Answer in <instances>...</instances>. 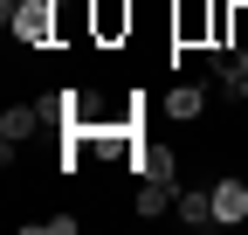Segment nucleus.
Listing matches in <instances>:
<instances>
[{
  "label": "nucleus",
  "instance_id": "423d86ee",
  "mask_svg": "<svg viewBox=\"0 0 248 235\" xmlns=\"http://www.w3.org/2000/svg\"><path fill=\"white\" fill-rule=\"evenodd\" d=\"M200 111H207V90H200V83H172V90H166V118H172V125H193Z\"/></svg>",
  "mask_w": 248,
  "mask_h": 235
},
{
  "label": "nucleus",
  "instance_id": "9d476101",
  "mask_svg": "<svg viewBox=\"0 0 248 235\" xmlns=\"http://www.w3.org/2000/svg\"><path fill=\"white\" fill-rule=\"evenodd\" d=\"M228 42H248V0H241V7H228Z\"/></svg>",
  "mask_w": 248,
  "mask_h": 235
},
{
  "label": "nucleus",
  "instance_id": "9b49d317",
  "mask_svg": "<svg viewBox=\"0 0 248 235\" xmlns=\"http://www.w3.org/2000/svg\"><path fill=\"white\" fill-rule=\"evenodd\" d=\"M14 7H21V0H0V21H7V14H14Z\"/></svg>",
  "mask_w": 248,
  "mask_h": 235
},
{
  "label": "nucleus",
  "instance_id": "f03ea898",
  "mask_svg": "<svg viewBox=\"0 0 248 235\" xmlns=\"http://www.w3.org/2000/svg\"><path fill=\"white\" fill-rule=\"evenodd\" d=\"M42 125H48V111H42V104H7V111H0V152L14 159V152H21V145L35 138Z\"/></svg>",
  "mask_w": 248,
  "mask_h": 235
},
{
  "label": "nucleus",
  "instance_id": "1a4fd4ad",
  "mask_svg": "<svg viewBox=\"0 0 248 235\" xmlns=\"http://www.w3.org/2000/svg\"><path fill=\"white\" fill-rule=\"evenodd\" d=\"M28 235H76V215H42V221H28Z\"/></svg>",
  "mask_w": 248,
  "mask_h": 235
},
{
  "label": "nucleus",
  "instance_id": "6e6552de",
  "mask_svg": "<svg viewBox=\"0 0 248 235\" xmlns=\"http://www.w3.org/2000/svg\"><path fill=\"white\" fill-rule=\"evenodd\" d=\"M179 221H186V228L214 221V187H186V194H179Z\"/></svg>",
  "mask_w": 248,
  "mask_h": 235
},
{
  "label": "nucleus",
  "instance_id": "7ed1b4c3",
  "mask_svg": "<svg viewBox=\"0 0 248 235\" xmlns=\"http://www.w3.org/2000/svg\"><path fill=\"white\" fill-rule=\"evenodd\" d=\"M131 35V0H90V42H124Z\"/></svg>",
  "mask_w": 248,
  "mask_h": 235
},
{
  "label": "nucleus",
  "instance_id": "0eeeda50",
  "mask_svg": "<svg viewBox=\"0 0 248 235\" xmlns=\"http://www.w3.org/2000/svg\"><path fill=\"white\" fill-rule=\"evenodd\" d=\"M207 63H214V76H221V83H241V76H248V42H214Z\"/></svg>",
  "mask_w": 248,
  "mask_h": 235
},
{
  "label": "nucleus",
  "instance_id": "39448f33",
  "mask_svg": "<svg viewBox=\"0 0 248 235\" xmlns=\"http://www.w3.org/2000/svg\"><path fill=\"white\" fill-rule=\"evenodd\" d=\"M214 221H248V180H234V173H228V180H214Z\"/></svg>",
  "mask_w": 248,
  "mask_h": 235
},
{
  "label": "nucleus",
  "instance_id": "f8f14e48",
  "mask_svg": "<svg viewBox=\"0 0 248 235\" xmlns=\"http://www.w3.org/2000/svg\"><path fill=\"white\" fill-rule=\"evenodd\" d=\"M234 97H241V104H248V76H241V83H234Z\"/></svg>",
  "mask_w": 248,
  "mask_h": 235
},
{
  "label": "nucleus",
  "instance_id": "f257e3e1",
  "mask_svg": "<svg viewBox=\"0 0 248 235\" xmlns=\"http://www.w3.org/2000/svg\"><path fill=\"white\" fill-rule=\"evenodd\" d=\"M55 7H62V0H21V7L7 14L14 42H21V49H48V42L62 35V14H55Z\"/></svg>",
  "mask_w": 248,
  "mask_h": 235
},
{
  "label": "nucleus",
  "instance_id": "20e7f679",
  "mask_svg": "<svg viewBox=\"0 0 248 235\" xmlns=\"http://www.w3.org/2000/svg\"><path fill=\"white\" fill-rule=\"evenodd\" d=\"M172 201H179V180H152V173H145V180H138V201H131V215H138V221H159Z\"/></svg>",
  "mask_w": 248,
  "mask_h": 235
}]
</instances>
